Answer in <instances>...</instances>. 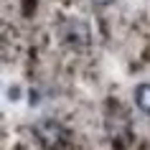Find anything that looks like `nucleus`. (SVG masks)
Listing matches in <instances>:
<instances>
[{"mask_svg": "<svg viewBox=\"0 0 150 150\" xmlns=\"http://www.w3.org/2000/svg\"><path fill=\"white\" fill-rule=\"evenodd\" d=\"M135 104H137L142 112L150 115V81L137 84V89H135Z\"/></svg>", "mask_w": 150, "mask_h": 150, "instance_id": "2", "label": "nucleus"}, {"mask_svg": "<svg viewBox=\"0 0 150 150\" xmlns=\"http://www.w3.org/2000/svg\"><path fill=\"white\" fill-rule=\"evenodd\" d=\"M92 3H94V5H99V8H104V5H110L112 0H92Z\"/></svg>", "mask_w": 150, "mask_h": 150, "instance_id": "3", "label": "nucleus"}, {"mask_svg": "<svg viewBox=\"0 0 150 150\" xmlns=\"http://www.w3.org/2000/svg\"><path fill=\"white\" fill-rule=\"evenodd\" d=\"M33 132L38 135V140L43 145H48V148H54V145H59L64 140V127L59 122H54V120H41L38 125L33 127Z\"/></svg>", "mask_w": 150, "mask_h": 150, "instance_id": "1", "label": "nucleus"}]
</instances>
